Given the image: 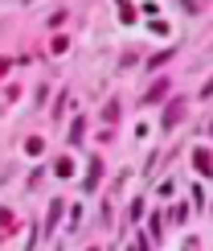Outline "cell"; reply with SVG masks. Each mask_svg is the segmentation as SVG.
I'll list each match as a JSON object with an SVG mask.
<instances>
[{
  "label": "cell",
  "mask_w": 213,
  "mask_h": 251,
  "mask_svg": "<svg viewBox=\"0 0 213 251\" xmlns=\"http://www.w3.org/2000/svg\"><path fill=\"white\" fill-rule=\"evenodd\" d=\"M82 136H86V120H82V116H78V120H74V124H70V140H74V144H78V140H82Z\"/></svg>",
  "instance_id": "obj_8"
},
{
  "label": "cell",
  "mask_w": 213,
  "mask_h": 251,
  "mask_svg": "<svg viewBox=\"0 0 213 251\" xmlns=\"http://www.w3.org/2000/svg\"><path fill=\"white\" fill-rule=\"evenodd\" d=\"M180 116H185V99H168V107H164V120H160V132H172Z\"/></svg>",
  "instance_id": "obj_1"
},
{
  "label": "cell",
  "mask_w": 213,
  "mask_h": 251,
  "mask_svg": "<svg viewBox=\"0 0 213 251\" xmlns=\"http://www.w3.org/2000/svg\"><path fill=\"white\" fill-rule=\"evenodd\" d=\"M193 165H197V173H209V149H197L193 152Z\"/></svg>",
  "instance_id": "obj_6"
},
{
  "label": "cell",
  "mask_w": 213,
  "mask_h": 251,
  "mask_svg": "<svg viewBox=\"0 0 213 251\" xmlns=\"http://www.w3.org/2000/svg\"><path fill=\"white\" fill-rule=\"evenodd\" d=\"M119 17H123V21H135V8L127 4V0H119Z\"/></svg>",
  "instance_id": "obj_12"
},
{
  "label": "cell",
  "mask_w": 213,
  "mask_h": 251,
  "mask_svg": "<svg viewBox=\"0 0 213 251\" xmlns=\"http://www.w3.org/2000/svg\"><path fill=\"white\" fill-rule=\"evenodd\" d=\"M8 66H13V62H8V58H0V78L8 75Z\"/></svg>",
  "instance_id": "obj_14"
},
{
  "label": "cell",
  "mask_w": 213,
  "mask_h": 251,
  "mask_svg": "<svg viewBox=\"0 0 213 251\" xmlns=\"http://www.w3.org/2000/svg\"><path fill=\"white\" fill-rule=\"evenodd\" d=\"M168 58H172V50H164V54H156L152 62H148V66H152V70H160V66H164V62H168Z\"/></svg>",
  "instance_id": "obj_11"
},
{
  "label": "cell",
  "mask_w": 213,
  "mask_h": 251,
  "mask_svg": "<svg viewBox=\"0 0 213 251\" xmlns=\"http://www.w3.org/2000/svg\"><path fill=\"white\" fill-rule=\"evenodd\" d=\"M17 226V218H13V210H0V231H13Z\"/></svg>",
  "instance_id": "obj_9"
},
{
  "label": "cell",
  "mask_w": 213,
  "mask_h": 251,
  "mask_svg": "<svg viewBox=\"0 0 213 251\" xmlns=\"http://www.w3.org/2000/svg\"><path fill=\"white\" fill-rule=\"evenodd\" d=\"M66 50H70V37H66V33L53 37V54H66Z\"/></svg>",
  "instance_id": "obj_10"
},
{
  "label": "cell",
  "mask_w": 213,
  "mask_h": 251,
  "mask_svg": "<svg viewBox=\"0 0 213 251\" xmlns=\"http://www.w3.org/2000/svg\"><path fill=\"white\" fill-rule=\"evenodd\" d=\"M53 173H58V177H70V173H74V161H70V156H58V161H53Z\"/></svg>",
  "instance_id": "obj_5"
},
{
  "label": "cell",
  "mask_w": 213,
  "mask_h": 251,
  "mask_svg": "<svg viewBox=\"0 0 213 251\" xmlns=\"http://www.w3.org/2000/svg\"><path fill=\"white\" fill-rule=\"evenodd\" d=\"M164 95H168V78H160V82L148 87V95H144L140 103H144V107H156V103H164Z\"/></svg>",
  "instance_id": "obj_2"
},
{
  "label": "cell",
  "mask_w": 213,
  "mask_h": 251,
  "mask_svg": "<svg viewBox=\"0 0 213 251\" xmlns=\"http://www.w3.org/2000/svg\"><path fill=\"white\" fill-rule=\"evenodd\" d=\"M58 223H62V198H53L49 214H45V231H58Z\"/></svg>",
  "instance_id": "obj_3"
},
{
  "label": "cell",
  "mask_w": 213,
  "mask_h": 251,
  "mask_svg": "<svg viewBox=\"0 0 213 251\" xmlns=\"http://www.w3.org/2000/svg\"><path fill=\"white\" fill-rule=\"evenodd\" d=\"M119 111H123V107H119V99H111V103L103 107V120H106V124H115V120H119Z\"/></svg>",
  "instance_id": "obj_7"
},
{
  "label": "cell",
  "mask_w": 213,
  "mask_h": 251,
  "mask_svg": "<svg viewBox=\"0 0 213 251\" xmlns=\"http://www.w3.org/2000/svg\"><path fill=\"white\" fill-rule=\"evenodd\" d=\"M99 177H103V161L94 156V161H90V173H86V190H94V185H99Z\"/></svg>",
  "instance_id": "obj_4"
},
{
  "label": "cell",
  "mask_w": 213,
  "mask_h": 251,
  "mask_svg": "<svg viewBox=\"0 0 213 251\" xmlns=\"http://www.w3.org/2000/svg\"><path fill=\"white\" fill-rule=\"evenodd\" d=\"M180 4H185L189 13H201V8H205V4H201V0H180Z\"/></svg>",
  "instance_id": "obj_13"
}]
</instances>
